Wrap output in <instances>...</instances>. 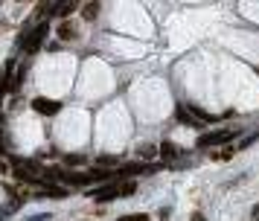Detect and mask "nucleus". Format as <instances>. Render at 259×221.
<instances>
[{"label":"nucleus","instance_id":"f257e3e1","mask_svg":"<svg viewBox=\"0 0 259 221\" xmlns=\"http://www.w3.org/2000/svg\"><path fill=\"white\" fill-rule=\"evenodd\" d=\"M47 32H50V26L47 23H38L35 29H29V32H20V38H17V47L26 52V55H35V52L44 47V38H47Z\"/></svg>","mask_w":259,"mask_h":221},{"label":"nucleus","instance_id":"f03ea898","mask_svg":"<svg viewBox=\"0 0 259 221\" xmlns=\"http://www.w3.org/2000/svg\"><path fill=\"white\" fill-rule=\"evenodd\" d=\"M227 140H233V131L230 128H219V131H207V134L198 137V143H195V149H213V146H222Z\"/></svg>","mask_w":259,"mask_h":221},{"label":"nucleus","instance_id":"7ed1b4c3","mask_svg":"<svg viewBox=\"0 0 259 221\" xmlns=\"http://www.w3.org/2000/svg\"><path fill=\"white\" fill-rule=\"evenodd\" d=\"M32 111L44 114V117H55V114L61 111V102H55V99H47V96H35V99H32Z\"/></svg>","mask_w":259,"mask_h":221},{"label":"nucleus","instance_id":"20e7f679","mask_svg":"<svg viewBox=\"0 0 259 221\" xmlns=\"http://www.w3.org/2000/svg\"><path fill=\"white\" fill-rule=\"evenodd\" d=\"M90 198H93L96 204H108V201L120 198V187H117V184H105V187L93 189V192H90Z\"/></svg>","mask_w":259,"mask_h":221},{"label":"nucleus","instance_id":"39448f33","mask_svg":"<svg viewBox=\"0 0 259 221\" xmlns=\"http://www.w3.org/2000/svg\"><path fill=\"white\" fill-rule=\"evenodd\" d=\"M38 198H67V189H64V187H55V184H44Z\"/></svg>","mask_w":259,"mask_h":221},{"label":"nucleus","instance_id":"423d86ee","mask_svg":"<svg viewBox=\"0 0 259 221\" xmlns=\"http://www.w3.org/2000/svg\"><path fill=\"white\" fill-rule=\"evenodd\" d=\"M76 9H79V3H73V0H67V3H55V6H52V15L55 17H70Z\"/></svg>","mask_w":259,"mask_h":221},{"label":"nucleus","instance_id":"0eeeda50","mask_svg":"<svg viewBox=\"0 0 259 221\" xmlns=\"http://www.w3.org/2000/svg\"><path fill=\"white\" fill-rule=\"evenodd\" d=\"M175 117L181 119L184 125H192V128H198V119L192 117V114H190V108H184V105H178V108H175Z\"/></svg>","mask_w":259,"mask_h":221},{"label":"nucleus","instance_id":"6e6552de","mask_svg":"<svg viewBox=\"0 0 259 221\" xmlns=\"http://www.w3.org/2000/svg\"><path fill=\"white\" fill-rule=\"evenodd\" d=\"M157 152H160V157H163V160H175V157H178V149H175L172 140H163Z\"/></svg>","mask_w":259,"mask_h":221},{"label":"nucleus","instance_id":"1a4fd4ad","mask_svg":"<svg viewBox=\"0 0 259 221\" xmlns=\"http://www.w3.org/2000/svg\"><path fill=\"white\" fill-rule=\"evenodd\" d=\"M134 192H137V184H134V181H122L120 184V198H131Z\"/></svg>","mask_w":259,"mask_h":221},{"label":"nucleus","instance_id":"9d476101","mask_svg":"<svg viewBox=\"0 0 259 221\" xmlns=\"http://www.w3.org/2000/svg\"><path fill=\"white\" fill-rule=\"evenodd\" d=\"M58 38H61V41H73V38H76V29H73V26H70V23H61V26H58Z\"/></svg>","mask_w":259,"mask_h":221},{"label":"nucleus","instance_id":"9b49d317","mask_svg":"<svg viewBox=\"0 0 259 221\" xmlns=\"http://www.w3.org/2000/svg\"><path fill=\"white\" fill-rule=\"evenodd\" d=\"M99 9H102V6H99V3H87L85 9H82V15H85L87 20H93V17L99 15Z\"/></svg>","mask_w":259,"mask_h":221},{"label":"nucleus","instance_id":"f8f14e48","mask_svg":"<svg viewBox=\"0 0 259 221\" xmlns=\"http://www.w3.org/2000/svg\"><path fill=\"white\" fill-rule=\"evenodd\" d=\"M64 163H70V166H82L85 157H82V154H64Z\"/></svg>","mask_w":259,"mask_h":221},{"label":"nucleus","instance_id":"ddd939ff","mask_svg":"<svg viewBox=\"0 0 259 221\" xmlns=\"http://www.w3.org/2000/svg\"><path fill=\"white\" fill-rule=\"evenodd\" d=\"M120 221H149V216H146V213H137V216H122Z\"/></svg>","mask_w":259,"mask_h":221},{"label":"nucleus","instance_id":"4468645a","mask_svg":"<svg viewBox=\"0 0 259 221\" xmlns=\"http://www.w3.org/2000/svg\"><path fill=\"white\" fill-rule=\"evenodd\" d=\"M117 163V157H111V154H102L99 157V166H114Z\"/></svg>","mask_w":259,"mask_h":221},{"label":"nucleus","instance_id":"2eb2a0df","mask_svg":"<svg viewBox=\"0 0 259 221\" xmlns=\"http://www.w3.org/2000/svg\"><path fill=\"white\" fill-rule=\"evenodd\" d=\"M254 140H257V134H248L242 143H239V149H248V146H254Z\"/></svg>","mask_w":259,"mask_h":221},{"label":"nucleus","instance_id":"dca6fc26","mask_svg":"<svg viewBox=\"0 0 259 221\" xmlns=\"http://www.w3.org/2000/svg\"><path fill=\"white\" fill-rule=\"evenodd\" d=\"M190 221H207V219H204L201 213H192V219H190Z\"/></svg>","mask_w":259,"mask_h":221}]
</instances>
